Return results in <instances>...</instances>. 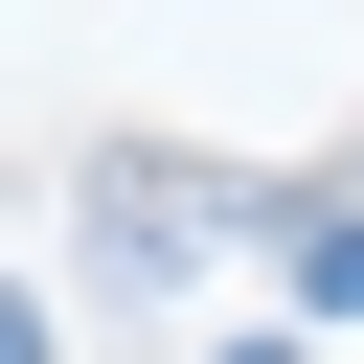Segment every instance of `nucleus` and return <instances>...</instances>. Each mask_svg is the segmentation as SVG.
<instances>
[{"mask_svg":"<svg viewBox=\"0 0 364 364\" xmlns=\"http://www.w3.org/2000/svg\"><path fill=\"white\" fill-rule=\"evenodd\" d=\"M296 273H318V318H364V228H318V250H296Z\"/></svg>","mask_w":364,"mask_h":364,"instance_id":"1","label":"nucleus"},{"mask_svg":"<svg viewBox=\"0 0 364 364\" xmlns=\"http://www.w3.org/2000/svg\"><path fill=\"white\" fill-rule=\"evenodd\" d=\"M0 364H46V318H23V296H0Z\"/></svg>","mask_w":364,"mask_h":364,"instance_id":"2","label":"nucleus"},{"mask_svg":"<svg viewBox=\"0 0 364 364\" xmlns=\"http://www.w3.org/2000/svg\"><path fill=\"white\" fill-rule=\"evenodd\" d=\"M228 364H296V341H228Z\"/></svg>","mask_w":364,"mask_h":364,"instance_id":"3","label":"nucleus"}]
</instances>
